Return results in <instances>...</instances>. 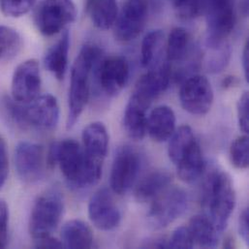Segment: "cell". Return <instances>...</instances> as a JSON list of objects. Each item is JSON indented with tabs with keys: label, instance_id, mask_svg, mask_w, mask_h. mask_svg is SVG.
<instances>
[{
	"label": "cell",
	"instance_id": "obj_1",
	"mask_svg": "<svg viewBox=\"0 0 249 249\" xmlns=\"http://www.w3.org/2000/svg\"><path fill=\"white\" fill-rule=\"evenodd\" d=\"M46 162L51 168L58 164L66 180L76 188L92 186L102 176L103 163L89 158L79 142L72 139L53 142Z\"/></svg>",
	"mask_w": 249,
	"mask_h": 249
},
{
	"label": "cell",
	"instance_id": "obj_2",
	"mask_svg": "<svg viewBox=\"0 0 249 249\" xmlns=\"http://www.w3.org/2000/svg\"><path fill=\"white\" fill-rule=\"evenodd\" d=\"M102 58L103 52L98 46L86 44L73 63L68 96V129L78 122L89 102L93 72Z\"/></svg>",
	"mask_w": 249,
	"mask_h": 249
},
{
	"label": "cell",
	"instance_id": "obj_3",
	"mask_svg": "<svg viewBox=\"0 0 249 249\" xmlns=\"http://www.w3.org/2000/svg\"><path fill=\"white\" fill-rule=\"evenodd\" d=\"M202 207L205 215L218 232H223L236 206V192L230 176L218 169L210 172L202 189Z\"/></svg>",
	"mask_w": 249,
	"mask_h": 249
},
{
	"label": "cell",
	"instance_id": "obj_4",
	"mask_svg": "<svg viewBox=\"0 0 249 249\" xmlns=\"http://www.w3.org/2000/svg\"><path fill=\"white\" fill-rule=\"evenodd\" d=\"M3 108L10 120L21 128L53 130L59 121V105L52 94L39 96L27 104L5 98Z\"/></svg>",
	"mask_w": 249,
	"mask_h": 249
},
{
	"label": "cell",
	"instance_id": "obj_5",
	"mask_svg": "<svg viewBox=\"0 0 249 249\" xmlns=\"http://www.w3.org/2000/svg\"><path fill=\"white\" fill-rule=\"evenodd\" d=\"M63 210V199L58 191L50 190L42 194L34 203L30 213L29 233L32 239L52 235L60 223Z\"/></svg>",
	"mask_w": 249,
	"mask_h": 249
},
{
	"label": "cell",
	"instance_id": "obj_6",
	"mask_svg": "<svg viewBox=\"0 0 249 249\" xmlns=\"http://www.w3.org/2000/svg\"><path fill=\"white\" fill-rule=\"evenodd\" d=\"M76 18L77 7L74 0H42L36 8L34 22L41 34L53 36Z\"/></svg>",
	"mask_w": 249,
	"mask_h": 249
},
{
	"label": "cell",
	"instance_id": "obj_7",
	"mask_svg": "<svg viewBox=\"0 0 249 249\" xmlns=\"http://www.w3.org/2000/svg\"><path fill=\"white\" fill-rule=\"evenodd\" d=\"M205 14L208 25V47L226 43L235 27L236 16L233 0H205Z\"/></svg>",
	"mask_w": 249,
	"mask_h": 249
},
{
	"label": "cell",
	"instance_id": "obj_8",
	"mask_svg": "<svg viewBox=\"0 0 249 249\" xmlns=\"http://www.w3.org/2000/svg\"><path fill=\"white\" fill-rule=\"evenodd\" d=\"M153 200L147 213V220L156 230L169 226L180 217L188 206L187 193L181 188H167Z\"/></svg>",
	"mask_w": 249,
	"mask_h": 249
},
{
	"label": "cell",
	"instance_id": "obj_9",
	"mask_svg": "<svg viewBox=\"0 0 249 249\" xmlns=\"http://www.w3.org/2000/svg\"><path fill=\"white\" fill-rule=\"evenodd\" d=\"M172 69L169 63L149 69L137 82L129 102L147 111L152 101L169 87Z\"/></svg>",
	"mask_w": 249,
	"mask_h": 249
},
{
	"label": "cell",
	"instance_id": "obj_10",
	"mask_svg": "<svg viewBox=\"0 0 249 249\" xmlns=\"http://www.w3.org/2000/svg\"><path fill=\"white\" fill-rule=\"evenodd\" d=\"M213 89L210 81L201 75L188 77L182 84L179 91V100L182 108L191 115H207L213 103Z\"/></svg>",
	"mask_w": 249,
	"mask_h": 249
},
{
	"label": "cell",
	"instance_id": "obj_11",
	"mask_svg": "<svg viewBox=\"0 0 249 249\" xmlns=\"http://www.w3.org/2000/svg\"><path fill=\"white\" fill-rule=\"evenodd\" d=\"M130 68L124 57L112 56L102 58L96 65L92 80L107 96L119 95L128 83Z\"/></svg>",
	"mask_w": 249,
	"mask_h": 249
},
{
	"label": "cell",
	"instance_id": "obj_12",
	"mask_svg": "<svg viewBox=\"0 0 249 249\" xmlns=\"http://www.w3.org/2000/svg\"><path fill=\"white\" fill-rule=\"evenodd\" d=\"M41 73L36 59H27L15 69L11 92L12 98L21 104H27L39 97L41 91Z\"/></svg>",
	"mask_w": 249,
	"mask_h": 249
},
{
	"label": "cell",
	"instance_id": "obj_13",
	"mask_svg": "<svg viewBox=\"0 0 249 249\" xmlns=\"http://www.w3.org/2000/svg\"><path fill=\"white\" fill-rule=\"evenodd\" d=\"M148 0H127L114 24L115 37L130 42L143 30L148 15Z\"/></svg>",
	"mask_w": 249,
	"mask_h": 249
},
{
	"label": "cell",
	"instance_id": "obj_14",
	"mask_svg": "<svg viewBox=\"0 0 249 249\" xmlns=\"http://www.w3.org/2000/svg\"><path fill=\"white\" fill-rule=\"evenodd\" d=\"M141 169V157L129 145L121 147L114 159L111 172V188L119 195L126 193L135 183Z\"/></svg>",
	"mask_w": 249,
	"mask_h": 249
},
{
	"label": "cell",
	"instance_id": "obj_15",
	"mask_svg": "<svg viewBox=\"0 0 249 249\" xmlns=\"http://www.w3.org/2000/svg\"><path fill=\"white\" fill-rule=\"evenodd\" d=\"M45 162V151L41 144L20 142L17 145L15 150V167L18 176L23 181L30 183L39 180L44 173Z\"/></svg>",
	"mask_w": 249,
	"mask_h": 249
},
{
	"label": "cell",
	"instance_id": "obj_16",
	"mask_svg": "<svg viewBox=\"0 0 249 249\" xmlns=\"http://www.w3.org/2000/svg\"><path fill=\"white\" fill-rule=\"evenodd\" d=\"M89 216L99 230L110 231L120 225L122 214L108 188H100L91 197L89 204Z\"/></svg>",
	"mask_w": 249,
	"mask_h": 249
},
{
	"label": "cell",
	"instance_id": "obj_17",
	"mask_svg": "<svg viewBox=\"0 0 249 249\" xmlns=\"http://www.w3.org/2000/svg\"><path fill=\"white\" fill-rule=\"evenodd\" d=\"M83 142L86 155L104 163L109 147V135L106 126L98 122L88 125L83 132Z\"/></svg>",
	"mask_w": 249,
	"mask_h": 249
},
{
	"label": "cell",
	"instance_id": "obj_18",
	"mask_svg": "<svg viewBox=\"0 0 249 249\" xmlns=\"http://www.w3.org/2000/svg\"><path fill=\"white\" fill-rule=\"evenodd\" d=\"M176 130V115L172 108L159 106L155 108L147 119L146 132L157 142L169 140Z\"/></svg>",
	"mask_w": 249,
	"mask_h": 249
},
{
	"label": "cell",
	"instance_id": "obj_19",
	"mask_svg": "<svg viewBox=\"0 0 249 249\" xmlns=\"http://www.w3.org/2000/svg\"><path fill=\"white\" fill-rule=\"evenodd\" d=\"M70 49V35L65 31L61 38L48 50L45 56V67L57 80L62 81L68 67V56Z\"/></svg>",
	"mask_w": 249,
	"mask_h": 249
},
{
	"label": "cell",
	"instance_id": "obj_20",
	"mask_svg": "<svg viewBox=\"0 0 249 249\" xmlns=\"http://www.w3.org/2000/svg\"><path fill=\"white\" fill-rule=\"evenodd\" d=\"M173 180V175L165 170L149 173L137 185L135 197L139 202H147L165 191Z\"/></svg>",
	"mask_w": 249,
	"mask_h": 249
},
{
	"label": "cell",
	"instance_id": "obj_21",
	"mask_svg": "<svg viewBox=\"0 0 249 249\" xmlns=\"http://www.w3.org/2000/svg\"><path fill=\"white\" fill-rule=\"evenodd\" d=\"M179 178L191 183L200 178L205 170V160L198 142H194L176 164Z\"/></svg>",
	"mask_w": 249,
	"mask_h": 249
},
{
	"label": "cell",
	"instance_id": "obj_22",
	"mask_svg": "<svg viewBox=\"0 0 249 249\" xmlns=\"http://www.w3.org/2000/svg\"><path fill=\"white\" fill-rule=\"evenodd\" d=\"M61 241L66 249H90L93 245V233L87 223L74 219L63 225Z\"/></svg>",
	"mask_w": 249,
	"mask_h": 249
},
{
	"label": "cell",
	"instance_id": "obj_23",
	"mask_svg": "<svg viewBox=\"0 0 249 249\" xmlns=\"http://www.w3.org/2000/svg\"><path fill=\"white\" fill-rule=\"evenodd\" d=\"M194 244L202 249H214L218 246V231L206 215H195L188 226Z\"/></svg>",
	"mask_w": 249,
	"mask_h": 249
},
{
	"label": "cell",
	"instance_id": "obj_24",
	"mask_svg": "<svg viewBox=\"0 0 249 249\" xmlns=\"http://www.w3.org/2000/svg\"><path fill=\"white\" fill-rule=\"evenodd\" d=\"M165 37L162 30L156 29L148 32L142 43V64L146 69H152L162 64Z\"/></svg>",
	"mask_w": 249,
	"mask_h": 249
},
{
	"label": "cell",
	"instance_id": "obj_25",
	"mask_svg": "<svg viewBox=\"0 0 249 249\" xmlns=\"http://www.w3.org/2000/svg\"><path fill=\"white\" fill-rule=\"evenodd\" d=\"M89 14L92 23L100 29L114 26L119 15L117 0H89Z\"/></svg>",
	"mask_w": 249,
	"mask_h": 249
},
{
	"label": "cell",
	"instance_id": "obj_26",
	"mask_svg": "<svg viewBox=\"0 0 249 249\" xmlns=\"http://www.w3.org/2000/svg\"><path fill=\"white\" fill-rule=\"evenodd\" d=\"M190 36L182 27H175L167 41V60L171 62H181L189 53Z\"/></svg>",
	"mask_w": 249,
	"mask_h": 249
},
{
	"label": "cell",
	"instance_id": "obj_27",
	"mask_svg": "<svg viewBox=\"0 0 249 249\" xmlns=\"http://www.w3.org/2000/svg\"><path fill=\"white\" fill-rule=\"evenodd\" d=\"M146 110L128 102L125 109L124 124L127 135L133 140H142L146 133Z\"/></svg>",
	"mask_w": 249,
	"mask_h": 249
},
{
	"label": "cell",
	"instance_id": "obj_28",
	"mask_svg": "<svg viewBox=\"0 0 249 249\" xmlns=\"http://www.w3.org/2000/svg\"><path fill=\"white\" fill-rule=\"evenodd\" d=\"M170 139L168 152L170 159L175 165L179 161L187 149L197 142L191 127L187 125L180 126L178 130H175Z\"/></svg>",
	"mask_w": 249,
	"mask_h": 249
},
{
	"label": "cell",
	"instance_id": "obj_29",
	"mask_svg": "<svg viewBox=\"0 0 249 249\" xmlns=\"http://www.w3.org/2000/svg\"><path fill=\"white\" fill-rule=\"evenodd\" d=\"M21 46V37L16 29L0 25V60L15 57L20 51Z\"/></svg>",
	"mask_w": 249,
	"mask_h": 249
},
{
	"label": "cell",
	"instance_id": "obj_30",
	"mask_svg": "<svg viewBox=\"0 0 249 249\" xmlns=\"http://www.w3.org/2000/svg\"><path fill=\"white\" fill-rule=\"evenodd\" d=\"M210 53L206 59V68L211 73L221 72L229 63L231 49L225 43L216 47H208Z\"/></svg>",
	"mask_w": 249,
	"mask_h": 249
},
{
	"label": "cell",
	"instance_id": "obj_31",
	"mask_svg": "<svg viewBox=\"0 0 249 249\" xmlns=\"http://www.w3.org/2000/svg\"><path fill=\"white\" fill-rule=\"evenodd\" d=\"M230 159L233 166L246 170L249 165V139L248 135L237 138L230 147Z\"/></svg>",
	"mask_w": 249,
	"mask_h": 249
},
{
	"label": "cell",
	"instance_id": "obj_32",
	"mask_svg": "<svg viewBox=\"0 0 249 249\" xmlns=\"http://www.w3.org/2000/svg\"><path fill=\"white\" fill-rule=\"evenodd\" d=\"M177 15L182 19H193L205 12V0H172Z\"/></svg>",
	"mask_w": 249,
	"mask_h": 249
},
{
	"label": "cell",
	"instance_id": "obj_33",
	"mask_svg": "<svg viewBox=\"0 0 249 249\" xmlns=\"http://www.w3.org/2000/svg\"><path fill=\"white\" fill-rule=\"evenodd\" d=\"M36 2L37 0H0V7L5 16L19 18L27 14Z\"/></svg>",
	"mask_w": 249,
	"mask_h": 249
},
{
	"label": "cell",
	"instance_id": "obj_34",
	"mask_svg": "<svg viewBox=\"0 0 249 249\" xmlns=\"http://www.w3.org/2000/svg\"><path fill=\"white\" fill-rule=\"evenodd\" d=\"M195 246L188 227H178L168 242V249H192Z\"/></svg>",
	"mask_w": 249,
	"mask_h": 249
},
{
	"label": "cell",
	"instance_id": "obj_35",
	"mask_svg": "<svg viewBox=\"0 0 249 249\" xmlns=\"http://www.w3.org/2000/svg\"><path fill=\"white\" fill-rule=\"evenodd\" d=\"M238 119L242 131L246 134L249 132V94L245 92L238 102Z\"/></svg>",
	"mask_w": 249,
	"mask_h": 249
},
{
	"label": "cell",
	"instance_id": "obj_36",
	"mask_svg": "<svg viewBox=\"0 0 249 249\" xmlns=\"http://www.w3.org/2000/svg\"><path fill=\"white\" fill-rule=\"evenodd\" d=\"M9 233V209L6 202L0 199V249H5L8 244Z\"/></svg>",
	"mask_w": 249,
	"mask_h": 249
},
{
	"label": "cell",
	"instance_id": "obj_37",
	"mask_svg": "<svg viewBox=\"0 0 249 249\" xmlns=\"http://www.w3.org/2000/svg\"><path fill=\"white\" fill-rule=\"evenodd\" d=\"M9 173V160L5 140L0 136V189L5 184Z\"/></svg>",
	"mask_w": 249,
	"mask_h": 249
},
{
	"label": "cell",
	"instance_id": "obj_38",
	"mask_svg": "<svg viewBox=\"0 0 249 249\" xmlns=\"http://www.w3.org/2000/svg\"><path fill=\"white\" fill-rule=\"evenodd\" d=\"M34 247L36 249H62L63 244L58 240L53 238L51 235L37 240H34Z\"/></svg>",
	"mask_w": 249,
	"mask_h": 249
},
{
	"label": "cell",
	"instance_id": "obj_39",
	"mask_svg": "<svg viewBox=\"0 0 249 249\" xmlns=\"http://www.w3.org/2000/svg\"><path fill=\"white\" fill-rule=\"evenodd\" d=\"M239 231L243 240L247 245L249 243V209H245L239 219Z\"/></svg>",
	"mask_w": 249,
	"mask_h": 249
},
{
	"label": "cell",
	"instance_id": "obj_40",
	"mask_svg": "<svg viewBox=\"0 0 249 249\" xmlns=\"http://www.w3.org/2000/svg\"><path fill=\"white\" fill-rule=\"evenodd\" d=\"M243 67H244V73L245 78L247 82H249V40L247 41L243 53Z\"/></svg>",
	"mask_w": 249,
	"mask_h": 249
},
{
	"label": "cell",
	"instance_id": "obj_41",
	"mask_svg": "<svg viewBox=\"0 0 249 249\" xmlns=\"http://www.w3.org/2000/svg\"><path fill=\"white\" fill-rule=\"evenodd\" d=\"M150 5L154 12H159L164 6V0H150Z\"/></svg>",
	"mask_w": 249,
	"mask_h": 249
},
{
	"label": "cell",
	"instance_id": "obj_42",
	"mask_svg": "<svg viewBox=\"0 0 249 249\" xmlns=\"http://www.w3.org/2000/svg\"><path fill=\"white\" fill-rule=\"evenodd\" d=\"M235 80H236V78H234V77H227V78H225L223 80V82H222V87L224 89L231 88L232 86L235 85Z\"/></svg>",
	"mask_w": 249,
	"mask_h": 249
},
{
	"label": "cell",
	"instance_id": "obj_43",
	"mask_svg": "<svg viewBox=\"0 0 249 249\" xmlns=\"http://www.w3.org/2000/svg\"><path fill=\"white\" fill-rule=\"evenodd\" d=\"M233 239L232 238H227L226 241L224 242V248H227V249H232L234 248V244H233Z\"/></svg>",
	"mask_w": 249,
	"mask_h": 249
},
{
	"label": "cell",
	"instance_id": "obj_44",
	"mask_svg": "<svg viewBox=\"0 0 249 249\" xmlns=\"http://www.w3.org/2000/svg\"><path fill=\"white\" fill-rule=\"evenodd\" d=\"M244 1H245V2H246V4L248 5V1H249V0H244Z\"/></svg>",
	"mask_w": 249,
	"mask_h": 249
}]
</instances>
